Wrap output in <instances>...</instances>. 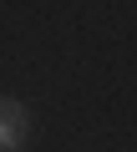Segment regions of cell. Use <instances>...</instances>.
<instances>
[{
	"mask_svg": "<svg viewBox=\"0 0 137 152\" xmlns=\"http://www.w3.org/2000/svg\"><path fill=\"white\" fill-rule=\"evenodd\" d=\"M31 142V112L10 96H0V152H21Z\"/></svg>",
	"mask_w": 137,
	"mask_h": 152,
	"instance_id": "1",
	"label": "cell"
}]
</instances>
